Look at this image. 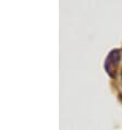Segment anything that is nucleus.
<instances>
[{
	"instance_id": "1",
	"label": "nucleus",
	"mask_w": 122,
	"mask_h": 130,
	"mask_svg": "<svg viewBox=\"0 0 122 130\" xmlns=\"http://www.w3.org/2000/svg\"><path fill=\"white\" fill-rule=\"evenodd\" d=\"M121 58V50L120 49H113L109 53L108 57L105 61V70L107 71L111 78L116 77V70L118 68V64L120 62Z\"/></svg>"
},
{
	"instance_id": "2",
	"label": "nucleus",
	"mask_w": 122,
	"mask_h": 130,
	"mask_svg": "<svg viewBox=\"0 0 122 130\" xmlns=\"http://www.w3.org/2000/svg\"><path fill=\"white\" fill-rule=\"evenodd\" d=\"M121 75H122V73H121Z\"/></svg>"
}]
</instances>
